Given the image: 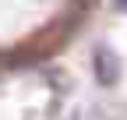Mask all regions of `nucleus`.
<instances>
[{"label":"nucleus","mask_w":127,"mask_h":120,"mask_svg":"<svg viewBox=\"0 0 127 120\" xmlns=\"http://www.w3.org/2000/svg\"><path fill=\"white\" fill-rule=\"evenodd\" d=\"M92 71H95V81L106 85V88H113L120 78H124V60L113 46H99L92 57Z\"/></svg>","instance_id":"nucleus-1"},{"label":"nucleus","mask_w":127,"mask_h":120,"mask_svg":"<svg viewBox=\"0 0 127 120\" xmlns=\"http://www.w3.org/2000/svg\"><path fill=\"white\" fill-rule=\"evenodd\" d=\"M113 7L117 11H127V0H113Z\"/></svg>","instance_id":"nucleus-2"},{"label":"nucleus","mask_w":127,"mask_h":120,"mask_svg":"<svg viewBox=\"0 0 127 120\" xmlns=\"http://www.w3.org/2000/svg\"><path fill=\"white\" fill-rule=\"evenodd\" d=\"M81 4H95V0H81Z\"/></svg>","instance_id":"nucleus-3"}]
</instances>
